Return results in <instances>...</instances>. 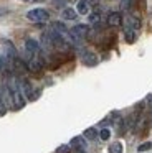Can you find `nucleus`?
I'll use <instances>...</instances> for the list:
<instances>
[{
    "label": "nucleus",
    "mask_w": 152,
    "mask_h": 153,
    "mask_svg": "<svg viewBox=\"0 0 152 153\" xmlns=\"http://www.w3.org/2000/svg\"><path fill=\"white\" fill-rule=\"evenodd\" d=\"M99 22H101V13H99L98 10H96V12H93V13H89V23L98 25Z\"/></svg>",
    "instance_id": "4468645a"
},
{
    "label": "nucleus",
    "mask_w": 152,
    "mask_h": 153,
    "mask_svg": "<svg viewBox=\"0 0 152 153\" xmlns=\"http://www.w3.org/2000/svg\"><path fill=\"white\" fill-rule=\"evenodd\" d=\"M147 105H149V119H150V122H152V96L147 99Z\"/></svg>",
    "instance_id": "6ab92c4d"
},
{
    "label": "nucleus",
    "mask_w": 152,
    "mask_h": 153,
    "mask_svg": "<svg viewBox=\"0 0 152 153\" xmlns=\"http://www.w3.org/2000/svg\"><path fill=\"white\" fill-rule=\"evenodd\" d=\"M76 13L89 15V0H78V4H76Z\"/></svg>",
    "instance_id": "6e6552de"
},
{
    "label": "nucleus",
    "mask_w": 152,
    "mask_h": 153,
    "mask_svg": "<svg viewBox=\"0 0 152 153\" xmlns=\"http://www.w3.org/2000/svg\"><path fill=\"white\" fill-rule=\"evenodd\" d=\"M81 63L88 68H94L96 64L99 63V58H98V54L93 53V51H83L81 53Z\"/></svg>",
    "instance_id": "7ed1b4c3"
},
{
    "label": "nucleus",
    "mask_w": 152,
    "mask_h": 153,
    "mask_svg": "<svg viewBox=\"0 0 152 153\" xmlns=\"http://www.w3.org/2000/svg\"><path fill=\"white\" fill-rule=\"evenodd\" d=\"M56 153H69V145H61L56 150Z\"/></svg>",
    "instance_id": "a211bd4d"
},
{
    "label": "nucleus",
    "mask_w": 152,
    "mask_h": 153,
    "mask_svg": "<svg viewBox=\"0 0 152 153\" xmlns=\"http://www.w3.org/2000/svg\"><path fill=\"white\" fill-rule=\"evenodd\" d=\"M18 86H20L22 94L25 96V99H30L32 94H33V91H35V87L32 86V82H30L26 77H18Z\"/></svg>",
    "instance_id": "20e7f679"
},
{
    "label": "nucleus",
    "mask_w": 152,
    "mask_h": 153,
    "mask_svg": "<svg viewBox=\"0 0 152 153\" xmlns=\"http://www.w3.org/2000/svg\"><path fill=\"white\" fill-rule=\"evenodd\" d=\"M122 22H124V20H122L121 12H111V13L108 15V18H106V23H108V27H112V28L121 27Z\"/></svg>",
    "instance_id": "39448f33"
},
{
    "label": "nucleus",
    "mask_w": 152,
    "mask_h": 153,
    "mask_svg": "<svg viewBox=\"0 0 152 153\" xmlns=\"http://www.w3.org/2000/svg\"><path fill=\"white\" fill-rule=\"evenodd\" d=\"M99 135L98 128H94V127H89V128L84 130V133H83V137H84L86 140H96Z\"/></svg>",
    "instance_id": "f8f14e48"
},
{
    "label": "nucleus",
    "mask_w": 152,
    "mask_h": 153,
    "mask_svg": "<svg viewBox=\"0 0 152 153\" xmlns=\"http://www.w3.org/2000/svg\"><path fill=\"white\" fill-rule=\"evenodd\" d=\"M99 138L104 140V142H106V140H109V138H111V130H109V128H101V130H99Z\"/></svg>",
    "instance_id": "dca6fc26"
},
{
    "label": "nucleus",
    "mask_w": 152,
    "mask_h": 153,
    "mask_svg": "<svg viewBox=\"0 0 152 153\" xmlns=\"http://www.w3.org/2000/svg\"><path fill=\"white\" fill-rule=\"evenodd\" d=\"M76 17H78V13H76L74 8H69V7L63 8V12H61L63 20H76Z\"/></svg>",
    "instance_id": "9d476101"
},
{
    "label": "nucleus",
    "mask_w": 152,
    "mask_h": 153,
    "mask_svg": "<svg viewBox=\"0 0 152 153\" xmlns=\"http://www.w3.org/2000/svg\"><path fill=\"white\" fill-rule=\"evenodd\" d=\"M124 40H126V43L132 45L135 40H137V31L131 30V28H126L124 30Z\"/></svg>",
    "instance_id": "9b49d317"
},
{
    "label": "nucleus",
    "mask_w": 152,
    "mask_h": 153,
    "mask_svg": "<svg viewBox=\"0 0 152 153\" xmlns=\"http://www.w3.org/2000/svg\"><path fill=\"white\" fill-rule=\"evenodd\" d=\"M25 53L26 56H36V54L41 53V46L36 40L33 38H26L25 40Z\"/></svg>",
    "instance_id": "f03ea898"
},
{
    "label": "nucleus",
    "mask_w": 152,
    "mask_h": 153,
    "mask_svg": "<svg viewBox=\"0 0 152 153\" xmlns=\"http://www.w3.org/2000/svg\"><path fill=\"white\" fill-rule=\"evenodd\" d=\"M141 18L135 17V15H129L127 18H126V28H131V30H135L137 31L139 28H141Z\"/></svg>",
    "instance_id": "423d86ee"
},
{
    "label": "nucleus",
    "mask_w": 152,
    "mask_h": 153,
    "mask_svg": "<svg viewBox=\"0 0 152 153\" xmlns=\"http://www.w3.org/2000/svg\"><path fill=\"white\" fill-rule=\"evenodd\" d=\"M51 31L61 35V36H66V35L69 33V30L66 28V25L63 23V22H53L51 23Z\"/></svg>",
    "instance_id": "0eeeda50"
},
{
    "label": "nucleus",
    "mask_w": 152,
    "mask_h": 153,
    "mask_svg": "<svg viewBox=\"0 0 152 153\" xmlns=\"http://www.w3.org/2000/svg\"><path fill=\"white\" fill-rule=\"evenodd\" d=\"M152 148V143L150 142H144V143H141V145L137 146V152H147V150H150Z\"/></svg>",
    "instance_id": "f3484780"
},
{
    "label": "nucleus",
    "mask_w": 152,
    "mask_h": 153,
    "mask_svg": "<svg viewBox=\"0 0 152 153\" xmlns=\"http://www.w3.org/2000/svg\"><path fill=\"white\" fill-rule=\"evenodd\" d=\"M124 148H122V143L121 142H112L109 145V153H122Z\"/></svg>",
    "instance_id": "ddd939ff"
},
{
    "label": "nucleus",
    "mask_w": 152,
    "mask_h": 153,
    "mask_svg": "<svg viewBox=\"0 0 152 153\" xmlns=\"http://www.w3.org/2000/svg\"><path fill=\"white\" fill-rule=\"evenodd\" d=\"M134 5V0H121V10H131Z\"/></svg>",
    "instance_id": "2eb2a0df"
},
{
    "label": "nucleus",
    "mask_w": 152,
    "mask_h": 153,
    "mask_svg": "<svg viewBox=\"0 0 152 153\" xmlns=\"http://www.w3.org/2000/svg\"><path fill=\"white\" fill-rule=\"evenodd\" d=\"M73 153H86V152H84V150H74Z\"/></svg>",
    "instance_id": "aec40b11"
},
{
    "label": "nucleus",
    "mask_w": 152,
    "mask_h": 153,
    "mask_svg": "<svg viewBox=\"0 0 152 153\" xmlns=\"http://www.w3.org/2000/svg\"><path fill=\"white\" fill-rule=\"evenodd\" d=\"M25 2H32V0H25Z\"/></svg>",
    "instance_id": "412c9836"
},
{
    "label": "nucleus",
    "mask_w": 152,
    "mask_h": 153,
    "mask_svg": "<svg viewBox=\"0 0 152 153\" xmlns=\"http://www.w3.org/2000/svg\"><path fill=\"white\" fill-rule=\"evenodd\" d=\"M69 146H73V148H76V150H84V148H86V140H84V137H74V138H71Z\"/></svg>",
    "instance_id": "1a4fd4ad"
},
{
    "label": "nucleus",
    "mask_w": 152,
    "mask_h": 153,
    "mask_svg": "<svg viewBox=\"0 0 152 153\" xmlns=\"http://www.w3.org/2000/svg\"><path fill=\"white\" fill-rule=\"evenodd\" d=\"M26 20L32 23H45L50 20V12L46 8H32L26 12Z\"/></svg>",
    "instance_id": "f257e3e1"
}]
</instances>
